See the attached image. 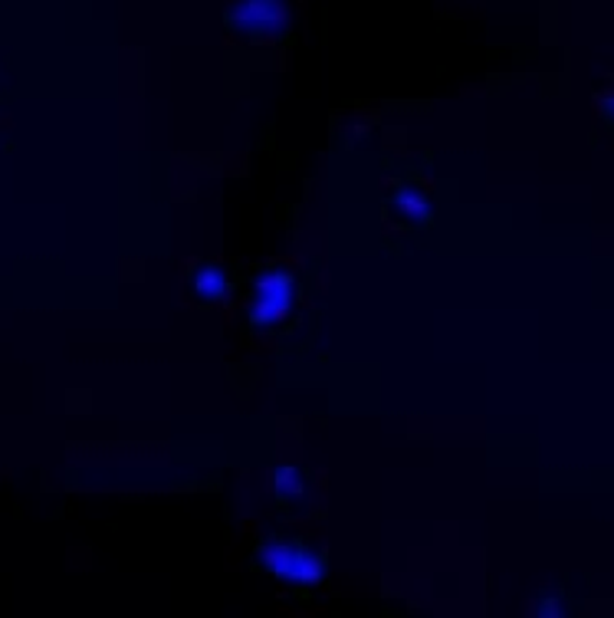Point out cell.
Masks as SVG:
<instances>
[{
	"label": "cell",
	"mask_w": 614,
	"mask_h": 618,
	"mask_svg": "<svg viewBox=\"0 0 614 618\" xmlns=\"http://www.w3.org/2000/svg\"><path fill=\"white\" fill-rule=\"evenodd\" d=\"M296 300H299V276H296V270H293L289 263H273V266H266V270L253 280L244 306H241V313H244V329L246 333H253V336H256V333H273V329H279V326L293 316Z\"/></svg>",
	"instance_id": "obj_1"
},
{
	"label": "cell",
	"mask_w": 614,
	"mask_h": 618,
	"mask_svg": "<svg viewBox=\"0 0 614 618\" xmlns=\"http://www.w3.org/2000/svg\"><path fill=\"white\" fill-rule=\"evenodd\" d=\"M260 563L266 573L289 586H316L326 579V559L299 536H266L260 543Z\"/></svg>",
	"instance_id": "obj_2"
},
{
	"label": "cell",
	"mask_w": 614,
	"mask_h": 618,
	"mask_svg": "<svg viewBox=\"0 0 614 618\" xmlns=\"http://www.w3.org/2000/svg\"><path fill=\"white\" fill-rule=\"evenodd\" d=\"M231 27L250 36V40H263L273 33H283L289 23V3L286 0H237L231 7Z\"/></svg>",
	"instance_id": "obj_3"
},
{
	"label": "cell",
	"mask_w": 614,
	"mask_h": 618,
	"mask_svg": "<svg viewBox=\"0 0 614 618\" xmlns=\"http://www.w3.org/2000/svg\"><path fill=\"white\" fill-rule=\"evenodd\" d=\"M188 293L198 300V303H218L224 293H227V273L214 263H204V260H194L188 266Z\"/></svg>",
	"instance_id": "obj_4"
}]
</instances>
